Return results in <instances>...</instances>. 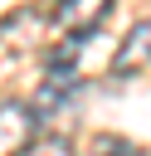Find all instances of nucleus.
<instances>
[{"label": "nucleus", "mask_w": 151, "mask_h": 156, "mask_svg": "<svg viewBox=\"0 0 151 156\" xmlns=\"http://www.w3.org/2000/svg\"><path fill=\"white\" fill-rule=\"evenodd\" d=\"M141 68H151V20H141V24L122 39V49L112 54V73H117V78H132V73H141Z\"/></svg>", "instance_id": "nucleus-4"}, {"label": "nucleus", "mask_w": 151, "mask_h": 156, "mask_svg": "<svg viewBox=\"0 0 151 156\" xmlns=\"http://www.w3.org/2000/svg\"><path fill=\"white\" fill-rule=\"evenodd\" d=\"M34 107L24 102H0V156H19L34 141Z\"/></svg>", "instance_id": "nucleus-2"}, {"label": "nucleus", "mask_w": 151, "mask_h": 156, "mask_svg": "<svg viewBox=\"0 0 151 156\" xmlns=\"http://www.w3.org/2000/svg\"><path fill=\"white\" fill-rule=\"evenodd\" d=\"M19 156H73V146H68V136H44V141H29Z\"/></svg>", "instance_id": "nucleus-6"}, {"label": "nucleus", "mask_w": 151, "mask_h": 156, "mask_svg": "<svg viewBox=\"0 0 151 156\" xmlns=\"http://www.w3.org/2000/svg\"><path fill=\"white\" fill-rule=\"evenodd\" d=\"M49 24H54V15H44V10H15V15L0 24V58L15 63V58H24V54L44 49V29H49Z\"/></svg>", "instance_id": "nucleus-1"}, {"label": "nucleus", "mask_w": 151, "mask_h": 156, "mask_svg": "<svg viewBox=\"0 0 151 156\" xmlns=\"http://www.w3.org/2000/svg\"><path fill=\"white\" fill-rule=\"evenodd\" d=\"M83 156H141L127 136H112V132H97L88 146H83Z\"/></svg>", "instance_id": "nucleus-5"}, {"label": "nucleus", "mask_w": 151, "mask_h": 156, "mask_svg": "<svg viewBox=\"0 0 151 156\" xmlns=\"http://www.w3.org/2000/svg\"><path fill=\"white\" fill-rule=\"evenodd\" d=\"M107 10H112V0H58L54 24L68 29V34H93V29L107 20Z\"/></svg>", "instance_id": "nucleus-3"}]
</instances>
